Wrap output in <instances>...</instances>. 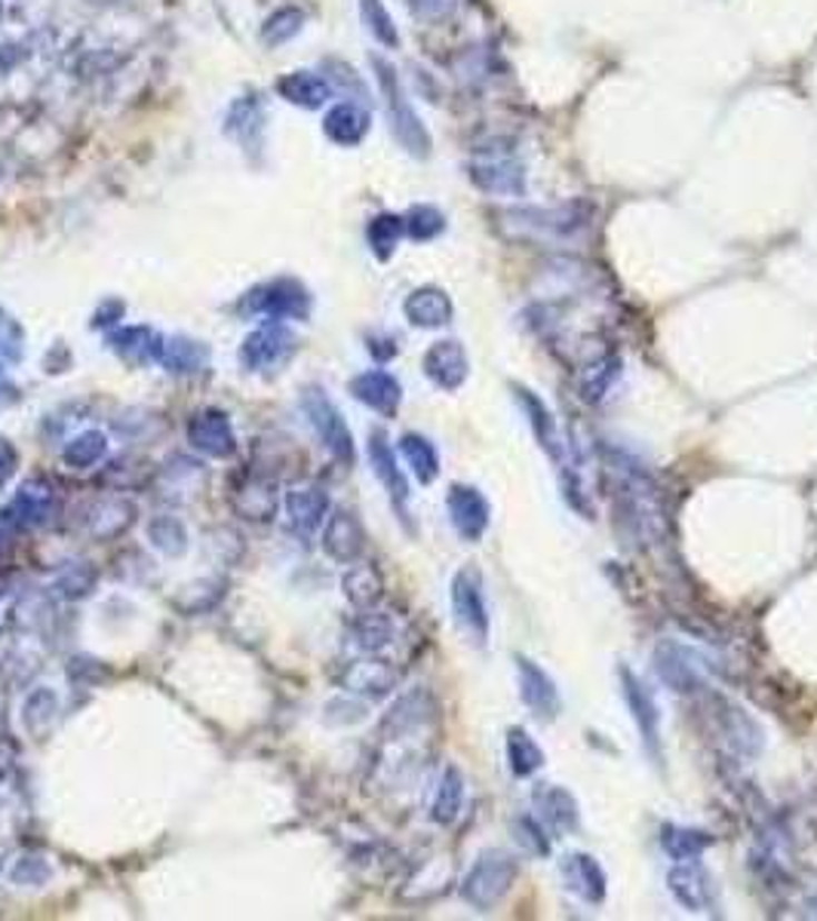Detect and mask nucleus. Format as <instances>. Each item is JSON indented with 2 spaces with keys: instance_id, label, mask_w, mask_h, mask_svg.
<instances>
[{
  "instance_id": "f257e3e1",
  "label": "nucleus",
  "mask_w": 817,
  "mask_h": 921,
  "mask_svg": "<svg viewBox=\"0 0 817 921\" xmlns=\"http://www.w3.org/2000/svg\"><path fill=\"white\" fill-rule=\"evenodd\" d=\"M612 476V498L618 519L639 544H661L667 537V511L661 488L633 455L621 448H602Z\"/></svg>"
},
{
  "instance_id": "f03ea898",
  "label": "nucleus",
  "mask_w": 817,
  "mask_h": 921,
  "mask_svg": "<svg viewBox=\"0 0 817 921\" xmlns=\"http://www.w3.org/2000/svg\"><path fill=\"white\" fill-rule=\"evenodd\" d=\"M520 875V860L513 858L511 851H501V848H489L480 858L473 860V866L461 882V897L464 903L480 912L495 909L511 894V888L516 884Z\"/></svg>"
},
{
  "instance_id": "7ed1b4c3",
  "label": "nucleus",
  "mask_w": 817,
  "mask_h": 921,
  "mask_svg": "<svg viewBox=\"0 0 817 921\" xmlns=\"http://www.w3.org/2000/svg\"><path fill=\"white\" fill-rule=\"evenodd\" d=\"M449 600H452V614H455V624L461 633L483 648L492 633V617H489V602H485V584L483 572L464 565L452 577V587H449Z\"/></svg>"
},
{
  "instance_id": "20e7f679",
  "label": "nucleus",
  "mask_w": 817,
  "mask_h": 921,
  "mask_svg": "<svg viewBox=\"0 0 817 921\" xmlns=\"http://www.w3.org/2000/svg\"><path fill=\"white\" fill-rule=\"evenodd\" d=\"M302 412H305L311 430L317 434L323 448L342 464H354L357 458V448H354V434L347 427L345 415L338 412L333 399L326 397L319 387H307L305 397H302Z\"/></svg>"
},
{
  "instance_id": "39448f33",
  "label": "nucleus",
  "mask_w": 817,
  "mask_h": 921,
  "mask_svg": "<svg viewBox=\"0 0 817 921\" xmlns=\"http://www.w3.org/2000/svg\"><path fill=\"white\" fill-rule=\"evenodd\" d=\"M618 685H621V697H624L630 719L639 731L642 750L651 755L654 765H661V710H658L654 694L627 664L618 666Z\"/></svg>"
},
{
  "instance_id": "423d86ee",
  "label": "nucleus",
  "mask_w": 817,
  "mask_h": 921,
  "mask_svg": "<svg viewBox=\"0 0 817 921\" xmlns=\"http://www.w3.org/2000/svg\"><path fill=\"white\" fill-rule=\"evenodd\" d=\"M654 673L677 694H701L707 689V666L701 654L677 640H661L651 654Z\"/></svg>"
},
{
  "instance_id": "0eeeda50",
  "label": "nucleus",
  "mask_w": 817,
  "mask_h": 921,
  "mask_svg": "<svg viewBox=\"0 0 817 921\" xmlns=\"http://www.w3.org/2000/svg\"><path fill=\"white\" fill-rule=\"evenodd\" d=\"M516 685H520V701L535 719L553 722L562 713V697L553 676L525 654H516Z\"/></svg>"
},
{
  "instance_id": "6e6552de",
  "label": "nucleus",
  "mask_w": 817,
  "mask_h": 921,
  "mask_svg": "<svg viewBox=\"0 0 817 921\" xmlns=\"http://www.w3.org/2000/svg\"><path fill=\"white\" fill-rule=\"evenodd\" d=\"M667 888H670V894L677 897L679 907H686L689 912H713L716 903H719L713 875L703 870L698 860L677 863L673 870L667 872Z\"/></svg>"
},
{
  "instance_id": "1a4fd4ad",
  "label": "nucleus",
  "mask_w": 817,
  "mask_h": 921,
  "mask_svg": "<svg viewBox=\"0 0 817 921\" xmlns=\"http://www.w3.org/2000/svg\"><path fill=\"white\" fill-rule=\"evenodd\" d=\"M446 511L449 519H452V528L464 541H471V544H476L485 535L489 523H492V507H489L483 492L476 486H464V483H455V486L449 488Z\"/></svg>"
},
{
  "instance_id": "9d476101",
  "label": "nucleus",
  "mask_w": 817,
  "mask_h": 921,
  "mask_svg": "<svg viewBox=\"0 0 817 921\" xmlns=\"http://www.w3.org/2000/svg\"><path fill=\"white\" fill-rule=\"evenodd\" d=\"M560 875L565 888L584 900L590 907H600L609 894V875L602 870V863L588 851H569L560 860Z\"/></svg>"
},
{
  "instance_id": "9b49d317",
  "label": "nucleus",
  "mask_w": 817,
  "mask_h": 921,
  "mask_svg": "<svg viewBox=\"0 0 817 921\" xmlns=\"http://www.w3.org/2000/svg\"><path fill=\"white\" fill-rule=\"evenodd\" d=\"M532 808L535 818L557 835H572L581 826V811H578L575 795L560 783H538L532 790Z\"/></svg>"
},
{
  "instance_id": "f8f14e48",
  "label": "nucleus",
  "mask_w": 817,
  "mask_h": 921,
  "mask_svg": "<svg viewBox=\"0 0 817 921\" xmlns=\"http://www.w3.org/2000/svg\"><path fill=\"white\" fill-rule=\"evenodd\" d=\"M293 345L295 338L286 326H280V323H268V326L256 329V333L243 341L240 363L249 372H268L274 369L277 363H283V359L289 357Z\"/></svg>"
},
{
  "instance_id": "ddd939ff",
  "label": "nucleus",
  "mask_w": 817,
  "mask_h": 921,
  "mask_svg": "<svg viewBox=\"0 0 817 921\" xmlns=\"http://www.w3.org/2000/svg\"><path fill=\"white\" fill-rule=\"evenodd\" d=\"M323 551L333 556L335 563H357L366 551V528L357 519V513L335 511L323 523Z\"/></svg>"
},
{
  "instance_id": "4468645a",
  "label": "nucleus",
  "mask_w": 817,
  "mask_h": 921,
  "mask_svg": "<svg viewBox=\"0 0 817 921\" xmlns=\"http://www.w3.org/2000/svg\"><path fill=\"white\" fill-rule=\"evenodd\" d=\"M434 713L436 706L427 691H408L382 719L384 741H406L412 734H419L422 729H427V722L434 719Z\"/></svg>"
},
{
  "instance_id": "2eb2a0df",
  "label": "nucleus",
  "mask_w": 817,
  "mask_h": 921,
  "mask_svg": "<svg viewBox=\"0 0 817 921\" xmlns=\"http://www.w3.org/2000/svg\"><path fill=\"white\" fill-rule=\"evenodd\" d=\"M188 443L209 458H230L237 452V436L230 418L218 409H204L188 422Z\"/></svg>"
},
{
  "instance_id": "dca6fc26",
  "label": "nucleus",
  "mask_w": 817,
  "mask_h": 921,
  "mask_svg": "<svg viewBox=\"0 0 817 921\" xmlns=\"http://www.w3.org/2000/svg\"><path fill=\"white\" fill-rule=\"evenodd\" d=\"M307 307L311 298L298 283L274 280L249 295L246 314H268L274 320H280V317H307Z\"/></svg>"
},
{
  "instance_id": "f3484780",
  "label": "nucleus",
  "mask_w": 817,
  "mask_h": 921,
  "mask_svg": "<svg viewBox=\"0 0 817 921\" xmlns=\"http://www.w3.org/2000/svg\"><path fill=\"white\" fill-rule=\"evenodd\" d=\"M716 729L722 734V746L738 759H754L762 750V729L741 706L722 704V713H716Z\"/></svg>"
},
{
  "instance_id": "a211bd4d",
  "label": "nucleus",
  "mask_w": 817,
  "mask_h": 921,
  "mask_svg": "<svg viewBox=\"0 0 817 921\" xmlns=\"http://www.w3.org/2000/svg\"><path fill=\"white\" fill-rule=\"evenodd\" d=\"M283 507L295 535L311 537L329 516V495L319 486H293L283 498Z\"/></svg>"
},
{
  "instance_id": "6ab92c4d",
  "label": "nucleus",
  "mask_w": 817,
  "mask_h": 921,
  "mask_svg": "<svg viewBox=\"0 0 817 921\" xmlns=\"http://www.w3.org/2000/svg\"><path fill=\"white\" fill-rule=\"evenodd\" d=\"M424 375L440 387V390H459L461 384L467 382L471 375V363H467V354L459 341H436L431 345V350L424 354Z\"/></svg>"
},
{
  "instance_id": "aec40b11",
  "label": "nucleus",
  "mask_w": 817,
  "mask_h": 921,
  "mask_svg": "<svg viewBox=\"0 0 817 921\" xmlns=\"http://www.w3.org/2000/svg\"><path fill=\"white\" fill-rule=\"evenodd\" d=\"M351 394L357 403H363L366 409L378 412L384 418H394L400 403H403V387L396 382L391 372L384 369H372L357 375L351 382Z\"/></svg>"
},
{
  "instance_id": "412c9836",
  "label": "nucleus",
  "mask_w": 817,
  "mask_h": 921,
  "mask_svg": "<svg viewBox=\"0 0 817 921\" xmlns=\"http://www.w3.org/2000/svg\"><path fill=\"white\" fill-rule=\"evenodd\" d=\"M56 507H59V498H56L52 483L40 479V476H31V479H26L19 486L13 504L7 511L13 513L16 523L22 525V528H35V525H43L47 519H52Z\"/></svg>"
},
{
  "instance_id": "4be33fe9",
  "label": "nucleus",
  "mask_w": 817,
  "mask_h": 921,
  "mask_svg": "<svg viewBox=\"0 0 817 921\" xmlns=\"http://www.w3.org/2000/svg\"><path fill=\"white\" fill-rule=\"evenodd\" d=\"M370 464L372 474L378 476V483H382L384 492L391 495L396 511L406 516L408 483L406 476H403V471H400V464H396L394 448H391V443H387V436H384L382 430H372L370 436Z\"/></svg>"
},
{
  "instance_id": "5701e85b",
  "label": "nucleus",
  "mask_w": 817,
  "mask_h": 921,
  "mask_svg": "<svg viewBox=\"0 0 817 921\" xmlns=\"http://www.w3.org/2000/svg\"><path fill=\"white\" fill-rule=\"evenodd\" d=\"M342 685L347 691H354V694L384 697L400 685V670L387 664V661H378V657H363L342 673Z\"/></svg>"
},
{
  "instance_id": "b1692460",
  "label": "nucleus",
  "mask_w": 817,
  "mask_h": 921,
  "mask_svg": "<svg viewBox=\"0 0 817 921\" xmlns=\"http://www.w3.org/2000/svg\"><path fill=\"white\" fill-rule=\"evenodd\" d=\"M132 523H136V504L120 495L92 501L83 516V525L96 541H111V537L124 535Z\"/></svg>"
},
{
  "instance_id": "393cba45",
  "label": "nucleus",
  "mask_w": 817,
  "mask_h": 921,
  "mask_svg": "<svg viewBox=\"0 0 817 921\" xmlns=\"http://www.w3.org/2000/svg\"><path fill=\"white\" fill-rule=\"evenodd\" d=\"M108 347L120 359H127L129 366H141V363H157L160 359L164 338L148 326H127L120 333L108 335Z\"/></svg>"
},
{
  "instance_id": "a878e982",
  "label": "nucleus",
  "mask_w": 817,
  "mask_h": 921,
  "mask_svg": "<svg viewBox=\"0 0 817 921\" xmlns=\"http://www.w3.org/2000/svg\"><path fill=\"white\" fill-rule=\"evenodd\" d=\"M396 636V624L391 614L375 612V608H363L354 627H351V640L363 654H378L384 652Z\"/></svg>"
},
{
  "instance_id": "bb28decb",
  "label": "nucleus",
  "mask_w": 817,
  "mask_h": 921,
  "mask_svg": "<svg viewBox=\"0 0 817 921\" xmlns=\"http://www.w3.org/2000/svg\"><path fill=\"white\" fill-rule=\"evenodd\" d=\"M406 317L412 326L422 329H440L452 320V301L440 289H419L406 298Z\"/></svg>"
},
{
  "instance_id": "cd10ccee",
  "label": "nucleus",
  "mask_w": 817,
  "mask_h": 921,
  "mask_svg": "<svg viewBox=\"0 0 817 921\" xmlns=\"http://www.w3.org/2000/svg\"><path fill=\"white\" fill-rule=\"evenodd\" d=\"M464 774L455 765H446L443 778L436 783L434 802H431V820L440 826H452L459 820L461 808H464Z\"/></svg>"
},
{
  "instance_id": "c85d7f7f",
  "label": "nucleus",
  "mask_w": 817,
  "mask_h": 921,
  "mask_svg": "<svg viewBox=\"0 0 817 921\" xmlns=\"http://www.w3.org/2000/svg\"><path fill=\"white\" fill-rule=\"evenodd\" d=\"M713 844V835L703 830H691V826H677V823H665L661 830V848L673 863H689V860H701V854Z\"/></svg>"
},
{
  "instance_id": "c756f323",
  "label": "nucleus",
  "mask_w": 817,
  "mask_h": 921,
  "mask_svg": "<svg viewBox=\"0 0 817 921\" xmlns=\"http://www.w3.org/2000/svg\"><path fill=\"white\" fill-rule=\"evenodd\" d=\"M504 750H508V765H511L513 778H532L544 768V750L538 746V741L529 734L525 729H511L508 731V741H504Z\"/></svg>"
},
{
  "instance_id": "7c9ffc66",
  "label": "nucleus",
  "mask_w": 817,
  "mask_h": 921,
  "mask_svg": "<svg viewBox=\"0 0 817 921\" xmlns=\"http://www.w3.org/2000/svg\"><path fill=\"white\" fill-rule=\"evenodd\" d=\"M342 587H345V596L351 600V605H357L360 612H363V608H375V602L382 600L384 577L372 563H357L351 565V572L342 581Z\"/></svg>"
},
{
  "instance_id": "2f4dec72",
  "label": "nucleus",
  "mask_w": 817,
  "mask_h": 921,
  "mask_svg": "<svg viewBox=\"0 0 817 921\" xmlns=\"http://www.w3.org/2000/svg\"><path fill=\"white\" fill-rule=\"evenodd\" d=\"M157 363L173 375H191V372H200L209 363V350L200 341H191V338H169V341H164Z\"/></svg>"
},
{
  "instance_id": "473e14b6",
  "label": "nucleus",
  "mask_w": 817,
  "mask_h": 921,
  "mask_svg": "<svg viewBox=\"0 0 817 921\" xmlns=\"http://www.w3.org/2000/svg\"><path fill=\"white\" fill-rule=\"evenodd\" d=\"M400 452L406 458L408 471L415 474V479L422 486H431L436 476H440V455H436L434 443L422 434H406L400 439Z\"/></svg>"
},
{
  "instance_id": "72a5a7b5",
  "label": "nucleus",
  "mask_w": 817,
  "mask_h": 921,
  "mask_svg": "<svg viewBox=\"0 0 817 921\" xmlns=\"http://www.w3.org/2000/svg\"><path fill=\"white\" fill-rule=\"evenodd\" d=\"M618 375H621V359H614V357L593 359L588 369L581 372V378H578L581 399H588V403H600V399L612 390V384L618 382Z\"/></svg>"
},
{
  "instance_id": "f704fd0d",
  "label": "nucleus",
  "mask_w": 817,
  "mask_h": 921,
  "mask_svg": "<svg viewBox=\"0 0 817 921\" xmlns=\"http://www.w3.org/2000/svg\"><path fill=\"white\" fill-rule=\"evenodd\" d=\"M105 455H108V436L102 430H83L65 446L62 460L75 471H90Z\"/></svg>"
},
{
  "instance_id": "c9c22d12",
  "label": "nucleus",
  "mask_w": 817,
  "mask_h": 921,
  "mask_svg": "<svg viewBox=\"0 0 817 921\" xmlns=\"http://www.w3.org/2000/svg\"><path fill=\"white\" fill-rule=\"evenodd\" d=\"M277 507V488L268 479H249L243 483V488L237 492V511L246 516V519H270V513Z\"/></svg>"
},
{
  "instance_id": "e433bc0d",
  "label": "nucleus",
  "mask_w": 817,
  "mask_h": 921,
  "mask_svg": "<svg viewBox=\"0 0 817 921\" xmlns=\"http://www.w3.org/2000/svg\"><path fill=\"white\" fill-rule=\"evenodd\" d=\"M56 713H59V697H56V691L38 689L28 694L26 706H22V722H26V729L31 731L35 737H40V734L52 725Z\"/></svg>"
},
{
  "instance_id": "4c0bfd02",
  "label": "nucleus",
  "mask_w": 817,
  "mask_h": 921,
  "mask_svg": "<svg viewBox=\"0 0 817 921\" xmlns=\"http://www.w3.org/2000/svg\"><path fill=\"white\" fill-rule=\"evenodd\" d=\"M148 537H151V544L157 551L167 553L173 559L188 551V532H185V525L176 516H157V519H151Z\"/></svg>"
},
{
  "instance_id": "58836bf2",
  "label": "nucleus",
  "mask_w": 817,
  "mask_h": 921,
  "mask_svg": "<svg viewBox=\"0 0 817 921\" xmlns=\"http://www.w3.org/2000/svg\"><path fill=\"white\" fill-rule=\"evenodd\" d=\"M513 835H516V842L523 844V851H529V854H535V858H548L550 854L548 826L535 814H523V818L513 820Z\"/></svg>"
},
{
  "instance_id": "ea45409f",
  "label": "nucleus",
  "mask_w": 817,
  "mask_h": 921,
  "mask_svg": "<svg viewBox=\"0 0 817 921\" xmlns=\"http://www.w3.org/2000/svg\"><path fill=\"white\" fill-rule=\"evenodd\" d=\"M26 357V333L22 326L0 307V359L3 363H19Z\"/></svg>"
},
{
  "instance_id": "a19ab883",
  "label": "nucleus",
  "mask_w": 817,
  "mask_h": 921,
  "mask_svg": "<svg viewBox=\"0 0 817 921\" xmlns=\"http://www.w3.org/2000/svg\"><path fill=\"white\" fill-rule=\"evenodd\" d=\"M400 230H403V221L394 216H382L375 218V225L370 228V244L372 249L378 252L382 258H387L394 252L396 240H400Z\"/></svg>"
},
{
  "instance_id": "79ce46f5",
  "label": "nucleus",
  "mask_w": 817,
  "mask_h": 921,
  "mask_svg": "<svg viewBox=\"0 0 817 921\" xmlns=\"http://www.w3.org/2000/svg\"><path fill=\"white\" fill-rule=\"evenodd\" d=\"M283 90L289 92V99H295V102H305V105H319L323 99H326V87L319 83L317 77H307V75H295V77H289V80H283Z\"/></svg>"
},
{
  "instance_id": "37998d69",
  "label": "nucleus",
  "mask_w": 817,
  "mask_h": 921,
  "mask_svg": "<svg viewBox=\"0 0 817 921\" xmlns=\"http://www.w3.org/2000/svg\"><path fill=\"white\" fill-rule=\"evenodd\" d=\"M92 581H96V575H92L90 568L83 563H75L71 568H65L62 577H59V590H62L68 600H80V596H87L92 590Z\"/></svg>"
},
{
  "instance_id": "c03bdc74",
  "label": "nucleus",
  "mask_w": 817,
  "mask_h": 921,
  "mask_svg": "<svg viewBox=\"0 0 817 921\" xmlns=\"http://www.w3.org/2000/svg\"><path fill=\"white\" fill-rule=\"evenodd\" d=\"M440 228H443V218L436 216V212H431V209H419V212L412 216V225H408L415 240H427V237H434Z\"/></svg>"
},
{
  "instance_id": "a18cd8bd",
  "label": "nucleus",
  "mask_w": 817,
  "mask_h": 921,
  "mask_svg": "<svg viewBox=\"0 0 817 921\" xmlns=\"http://www.w3.org/2000/svg\"><path fill=\"white\" fill-rule=\"evenodd\" d=\"M16 467H19V452L7 436H0V488L13 479Z\"/></svg>"
},
{
  "instance_id": "49530a36",
  "label": "nucleus",
  "mask_w": 817,
  "mask_h": 921,
  "mask_svg": "<svg viewBox=\"0 0 817 921\" xmlns=\"http://www.w3.org/2000/svg\"><path fill=\"white\" fill-rule=\"evenodd\" d=\"M19 532H22V525L16 523L13 513L10 511L0 513V556H7V553L13 551Z\"/></svg>"
},
{
  "instance_id": "de8ad7c7",
  "label": "nucleus",
  "mask_w": 817,
  "mask_h": 921,
  "mask_svg": "<svg viewBox=\"0 0 817 921\" xmlns=\"http://www.w3.org/2000/svg\"><path fill=\"white\" fill-rule=\"evenodd\" d=\"M19 387L13 384V378L7 375V369H3V359H0V409H10V406H16L19 403Z\"/></svg>"
},
{
  "instance_id": "09e8293b",
  "label": "nucleus",
  "mask_w": 817,
  "mask_h": 921,
  "mask_svg": "<svg viewBox=\"0 0 817 921\" xmlns=\"http://www.w3.org/2000/svg\"><path fill=\"white\" fill-rule=\"evenodd\" d=\"M805 915H808V919H817V894L805 903Z\"/></svg>"
}]
</instances>
